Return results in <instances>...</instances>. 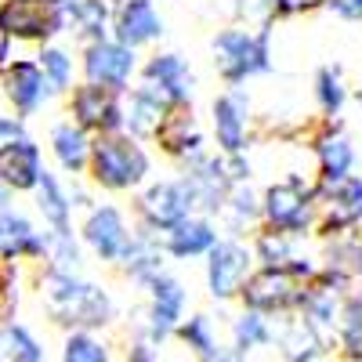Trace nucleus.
<instances>
[{
  "mask_svg": "<svg viewBox=\"0 0 362 362\" xmlns=\"http://www.w3.org/2000/svg\"><path fill=\"white\" fill-rule=\"evenodd\" d=\"M40 300L51 322L62 326L66 334H73V329L102 334L116 319V297L102 283H90L80 272H62L51 264H44L40 272Z\"/></svg>",
  "mask_w": 362,
  "mask_h": 362,
  "instance_id": "obj_1",
  "label": "nucleus"
},
{
  "mask_svg": "<svg viewBox=\"0 0 362 362\" xmlns=\"http://www.w3.org/2000/svg\"><path fill=\"white\" fill-rule=\"evenodd\" d=\"M148 174H153V153L145 148L141 138L127 131L95 138V153H90V170H87L95 189L112 196L141 192L148 185Z\"/></svg>",
  "mask_w": 362,
  "mask_h": 362,
  "instance_id": "obj_2",
  "label": "nucleus"
},
{
  "mask_svg": "<svg viewBox=\"0 0 362 362\" xmlns=\"http://www.w3.org/2000/svg\"><path fill=\"white\" fill-rule=\"evenodd\" d=\"M261 228L286 232L297 239L319 235V185L315 177L286 174L261 192Z\"/></svg>",
  "mask_w": 362,
  "mask_h": 362,
  "instance_id": "obj_3",
  "label": "nucleus"
},
{
  "mask_svg": "<svg viewBox=\"0 0 362 362\" xmlns=\"http://www.w3.org/2000/svg\"><path fill=\"white\" fill-rule=\"evenodd\" d=\"M210 54L228 87H243L247 80L272 73V25H225L210 40Z\"/></svg>",
  "mask_w": 362,
  "mask_h": 362,
  "instance_id": "obj_4",
  "label": "nucleus"
},
{
  "mask_svg": "<svg viewBox=\"0 0 362 362\" xmlns=\"http://www.w3.org/2000/svg\"><path fill=\"white\" fill-rule=\"evenodd\" d=\"M305 293H308V279H300L297 272H290V268H261L257 264V272L247 279L243 293H239V305L279 322V319L300 312Z\"/></svg>",
  "mask_w": 362,
  "mask_h": 362,
  "instance_id": "obj_5",
  "label": "nucleus"
},
{
  "mask_svg": "<svg viewBox=\"0 0 362 362\" xmlns=\"http://www.w3.org/2000/svg\"><path fill=\"white\" fill-rule=\"evenodd\" d=\"M134 214H138V225L167 235L170 228H177L181 221H189L196 214L192 189L185 185L181 174L148 181V185L138 192V199H134Z\"/></svg>",
  "mask_w": 362,
  "mask_h": 362,
  "instance_id": "obj_6",
  "label": "nucleus"
},
{
  "mask_svg": "<svg viewBox=\"0 0 362 362\" xmlns=\"http://www.w3.org/2000/svg\"><path fill=\"white\" fill-rule=\"evenodd\" d=\"M257 272V257L254 247L247 239L225 235L221 243L210 250V257L203 261V279H206V293L218 300V305H228V300H239L247 279Z\"/></svg>",
  "mask_w": 362,
  "mask_h": 362,
  "instance_id": "obj_7",
  "label": "nucleus"
},
{
  "mask_svg": "<svg viewBox=\"0 0 362 362\" xmlns=\"http://www.w3.org/2000/svg\"><path fill=\"white\" fill-rule=\"evenodd\" d=\"M0 29H8L18 44H54V37L69 33L66 0H8Z\"/></svg>",
  "mask_w": 362,
  "mask_h": 362,
  "instance_id": "obj_8",
  "label": "nucleus"
},
{
  "mask_svg": "<svg viewBox=\"0 0 362 362\" xmlns=\"http://www.w3.org/2000/svg\"><path fill=\"white\" fill-rule=\"evenodd\" d=\"M148 300L141 308V322L134 334L148 337L156 348L167 344L170 337H177L181 322H185V312H189V286L181 283L177 276H170V272H163V276L145 290Z\"/></svg>",
  "mask_w": 362,
  "mask_h": 362,
  "instance_id": "obj_9",
  "label": "nucleus"
},
{
  "mask_svg": "<svg viewBox=\"0 0 362 362\" xmlns=\"http://www.w3.org/2000/svg\"><path fill=\"white\" fill-rule=\"evenodd\" d=\"M80 76L83 83H98V87L116 90V95H127L141 76V58L134 47L109 37L80 51Z\"/></svg>",
  "mask_w": 362,
  "mask_h": 362,
  "instance_id": "obj_10",
  "label": "nucleus"
},
{
  "mask_svg": "<svg viewBox=\"0 0 362 362\" xmlns=\"http://www.w3.org/2000/svg\"><path fill=\"white\" fill-rule=\"evenodd\" d=\"M210 134L221 156H239L250 148L254 138V105L247 87H228L210 105Z\"/></svg>",
  "mask_w": 362,
  "mask_h": 362,
  "instance_id": "obj_11",
  "label": "nucleus"
},
{
  "mask_svg": "<svg viewBox=\"0 0 362 362\" xmlns=\"http://www.w3.org/2000/svg\"><path fill=\"white\" fill-rule=\"evenodd\" d=\"M66 109H69L73 124L83 127L90 138L116 134V131H124V124H127L124 95H116V90H109V87H98V83H83L80 80L73 87Z\"/></svg>",
  "mask_w": 362,
  "mask_h": 362,
  "instance_id": "obj_12",
  "label": "nucleus"
},
{
  "mask_svg": "<svg viewBox=\"0 0 362 362\" xmlns=\"http://www.w3.org/2000/svg\"><path fill=\"white\" fill-rule=\"evenodd\" d=\"M181 177H185V185L192 189V199H196V214H203V218H221V210H225V203H228V196H232V177H228V163H225V156L221 153H199V156H192L189 163H181V170H177Z\"/></svg>",
  "mask_w": 362,
  "mask_h": 362,
  "instance_id": "obj_13",
  "label": "nucleus"
},
{
  "mask_svg": "<svg viewBox=\"0 0 362 362\" xmlns=\"http://www.w3.org/2000/svg\"><path fill=\"white\" fill-rule=\"evenodd\" d=\"M80 239L98 261L119 264L134 239V225L127 221V214L116 203H98L87 210V218L80 225Z\"/></svg>",
  "mask_w": 362,
  "mask_h": 362,
  "instance_id": "obj_14",
  "label": "nucleus"
},
{
  "mask_svg": "<svg viewBox=\"0 0 362 362\" xmlns=\"http://www.w3.org/2000/svg\"><path fill=\"white\" fill-rule=\"evenodd\" d=\"M358 228H362V174L319 185V235L329 239Z\"/></svg>",
  "mask_w": 362,
  "mask_h": 362,
  "instance_id": "obj_15",
  "label": "nucleus"
},
{
  "mask_svg": "<svg viewBox=\"0 0 362 362\" xmlns=\"http://www.w3.org/2000/svg\"><path fill=\"white\" fill-rule=\"evenodd\" d=\"M0 95L15 109V116H37L54 95L47 87V76L37 58H15V62L0 73Z\"/></svg>",
  "mask_w": 362,
  "mask_h": 362,
  "instance_id": "obj_16",
  "label": "nucleus"
},
{
  "mask_svg": "<svg viewBox=\"0 0 362 362\" xmlns=\"http://www.w3.org/2000/svg\"><path fill=\"white\" fill-rule=\"evenodd\" d=\"M312 156H315V181L329 185V181H344L355 174L358 148L337 119H322V127L312 134Z\"/></svg>",
  "mask_w": 362,
  "mask_h": 362,
  "instance_id": "obj_17",
  "label": "nucleus"
},
{
  "mask_svg": "<svg viewBox=\"0 0 362 362\" xmlns=\"http://www.w3.org/2000/svg\"><path fill=\"white\" fill-rule=\"evenodd\" d=\"M141 83H148L153 90L170 102V105H189L192 95H196V73L189 66L185 54L177 51H153L141 62Z\"/></svg>",
  "mask_w": 362,
  "mask_h": 362,
  "instance_id": "obj_18",
  "label": "nucleus"
},
{
  "mask_svg": "<svg viewBox=\"0 0 362 362\" xmlns=\"http://www.w3.org/2000/svg\"><path fill=\"white\" fill-rule=\"evenodd\" d=\"M163 33H167V22L156 8V0H116V8H112V40L141 51V47L160 44Z\"/></svg>",
  "mask_w": 362,
  "mask_h": 362,
  "instance_id": "obj_19",
  "label": "nucleus"
},
{
  "mask_svg": "<svg viewBox=\"0 0 362 362\" xmlns=\"http://www.w3.org/2000/svg\"><path fill=\"white\" fill-rule=\"evenodd\" d=\"M348 293H351V283L329 276V272H319V276L308 283V293H305V300H300V312L297 315L305 319L308 326H315L319 334H326L329 341H334Z\"/></svg>",
  "mask_w": 362,
  "mask_h": 362,
  "instance_id": "obj_20",
  "label": "nucleus"
},
{
  "mask_svg": "<svg viewBox=\"0 0 362 362\" xmlns=\"http://www.w3.org/2000/svg\"><path fill=\"white\" fill-rule=\"evenodd\" d=\"M47 254H51V232H40L33 225V218L15 210V206L0 214V264L4 261L47 264Z\"/></svg>",
  "mask_w": 362,
  "mask_h": 362,
  "instance_id": "obj_21",
  "label": "nucleus"
},
{
  "mask_svg": "<svg viewBox=\"0 0 362 362\" xmlns=\"http://www.w3.org/2000/svg\"><path fill=\"white\" fill-rule=\"evenodd\" d=\"M153 141L160 145V153L170 156L177 167L189 163V160L199 156V153H206V134H203L199 119H196V112H192V102H189V105H174V109L167 112V119L160 124V131H156Z\"/></svg>",
  "mask_w": 362,
  "mask_h": 362,
  "instance_id": "obj_22",
  "label": "nucleus"
},
{
  "mask_svg": "<svg viewBox=\"0 0 362 362\" xmlns=\"http://www.w3.org/2000/svg\"><path fill=\"white\" fill-rule=\"evenodd\" d=\"M116 268L124 272V276H127L134 286L148 290V286H153V283L163 276V272H167V250H163V235L134 221V239H131V247H127L124 261H119Z\"/></svg>",
  "mask_w": 362,
  "mask_h": 362,
  "instance_id": "obj_23",
  "label": "nucleus"
},
{
  "mask_svg": "<svg viewBox=\"0 0 362 362\" xmlns=\"http://www.w3.org/2000/svg\"><path fill=\"white\" fill-rule=\"evenodd\" d=\"M221 228L214 218H203V214H192L189 221H181L177 228H170L163 235V250L170 261H206L210 250L221 243Z\"/></svg>",
  "mask_w": 362,
  "mask_h": 362,
  "instance_id": "obj_24",
  "label": "nucleus"
},
{
  "mask_svg": "<svg viewBox=\"0 0 362 362\" xmlns=\"http://www.w3.org/2000/svg\"><path fill=\"white\" fill-rule=\"evenodd\" d=\"M329 348H334V341L308 326L300 315H286L276 326V351L283 362H326Z\"/></svg>",
  "mask_w": 362,
  "mask_h": 362,
  "instance_id": "obj_25",
  "label": "nucleus"
},
{
  "mask_svg": "<svg viewBox=\"0 0 362 362\" xmlns=\"http://www.w3.org/2000/svg\"><path fill=\"white\" fill-rule=\"evenodd\" d=\"M170 109H174V105L160 95V90H153L148 83L138 80L127 95H124V112H127L124 131L134 134V138H141V141H153Z\"/></svg>",
  "mask_w": 362,
  "mask_h": 362,
  "instance_id": "obj_26",
  "label": "nucleus"
},
{
  "mask_svg": "<svg viewBox=\"0 0 362 362\" xmlns=\"http://www.w3.org/2000/svg\"><path fill=\"white\" fill-rule=\"evenodd\" d=\"M44 153L33 138H22L8 148H0V181L15 192H37L44 177Z\"/></svg>",
  "mask_w": 362,
  "mask_h": 362,
  "instance_id": "obj_27",
  "label": "nucleus"
},
{
  "mask_svg": "<svg viewBox=\"0 0 362 362\" xmlns=\"http://www.w3.org/2000/svg\"><path fill=\"white\" fill-rule=\"evenodd\" d=\"M90 153H95V138H90L83 127H76L73 119H62V124L51 127V156L58 163V170L80 177L90 170Z\"/></svg>",
  "mask_w": 362,
  "mask_h": 362,
  "instance_id": "obj_28",
  "label": "nucleus"
},
{
  "mask_svg": "<svg viewBox=\"0 0 362 362\" xmlns=\"http://www.w3.org/2000/svg\"><path fill=\"white\" fill-rule=\"evenodd\" d=\"M112 8L116 0H66L69 11V33L87 47L112 37Z\"/></svg>",
  "mask_w": 362,
  "mask_h": 362,
  "instance_id": "obj_29",
  "label": "nucleus"
},
{
  "mask_svg": "<svg viewBox=\"0 0 362 362\" xmlns=\"http://www.w3.org/2000/svg\"><path fill=\"white\" fill-rule=\"evenodd\" d=\"M319 264H322V272H329V276H337V279L355 286L362 279V228L322 239Z\"/></svg>",
  "mask_w": 362,
  "mask_h": 362,
  "instance_id": "obj_30",
  "label": "nucleus"
},
{
  "mask_svg": "<svg viewBox=\"0 0 362 362\" xmlns=\"http://www.w3.org/2000/svg\"><path fill=\"white\" fill-rule=\"evenodd\" d=\"M276 326H279L276 319L250 312V308H239V315H232V322H228V348L235 355L254 358V351H264L276 344Z\"/></svg>",
  "mask_w": 362,
  "mask_h": 362,
  "instance_id": "obj_31",
  "label": "nucleus"
},
{
  "mask_svg": "<svg viewBox=\"0 0 362 362\" xmlns=\"http://www.w3.org/2000/svg\"><path fill=\"white\" fill-rule=\"evenodd\" d=\"M37 210H40V218L47 225V232H73V196L69 189L58 181V174L44 170L40 177V185H37Z\"/></svg>",
  "mask_w": 362,
  "mask_h": 362,
  "instance_id": "obj_32",
  "label": "nucleus"
},
{
  "mask_svg": "<svg viewBox=\"0 0 362 362\" xmlns=\"http://www.w3.org/2000/svg\"><path fill=\"white\" fill-rule=\"evenodd\" d=\"M177 341L185 344L199 362H225V358L232 355V348H228V344L221 341V334H218L214 319L203 315V312H196V315H189L185 322H181Z\"/></svg>",
  "mask_w": 362,
  "mask_h": 362,
  "instance_id": "obj_33",
  "label": "nucleus"
},
{
  "mask_svg": "<svg viewBox=\"0 0 362 362\" xmlns=\"http://www.w3.org/2000/svg\"><path fill=\"white\" fill-rule=\"evenodd\" d=\"M221 225L235 239L261 232V192H254L250 185H235L221 210Z\"/></svg>",
  "mask_w": 362,
  "mask_h": 362,
  "instance_id": "obj_34",
  "label": "nucleus"
},
{
  "mask_svg": "<svg viewBox=\"0 0 362 362\" xmlns=\"http://www.w3.org/2000/svg\"><path fill=\"white\" fill-rule=\"evenodd\" d=\"M0 362H47L44 341L18 319L0 322Z\"/></svg>",
  "mask_w": 362,
  "mask_h": 362,
  "instance_id": "obj_35",
  "label": "nucleus"
},
{
  "mask_svg": "<svg viewBox=\"0 0 362 362\" xmlns=\"http://www.w3.org/2000/svg\"><path fill=\"white\" fill-rule=\"evenodd\" d=\"M334 351L341 362H362V290H351L334 334Z\"/></svg>",
  "mask_w": 362,
  "mask_h": 362,
  "instance_id": "obj_36",
  "label": "nucleus"
},
{
  "mask_svg": "<svg viewBox=\"0 0 362 362\" xmlns=\"http://www.w3.org/2000/svg\"><path fill=\"white\" fill-rule=\"evenodd\" d=\"M37 62L47 76V87H51V95H73V87H76V69L80 62L73 58V51H66L62 44H44L40 54H37Z\"/></svg>",
  "mask_w": 362,
  "mask_h": 362,
  "instance_id": "obj_37",
  "label": "nucleus"
},
{
  "mask_svg": "<svg viewBox=\"0 0 362 362\" xmlns=\"http://www.w3.org/2000/svg\"><path fill=\"white\" fill-rule=\"evenodd\" d=\"M312 95H315L322 119H337L348 105V80H344L341 66H319L315 80H312Z\"/></svg>",
  "mask_w": 362,
  "mask_h": 362,
  "instance_id": "obj_38",
  "label": "nucleus"
},
{
  "mask_svg": "<svg viewBox=\"0 0 362 362\" xmlns=\"http://www.w3.org/2000/svg\"><path fill=\"white\" fill-rule=\"evenodd\" d=\"M58 362H116L112 344L102 334H90V329H73L62 341Z\"/></svg>",
  "mask_w": 362,
  "mask_h": 362,
  "instance_id": "obj_39",
  "label": "nucleus"
},
{
  "mask_svg": "<svg viewBox=\"0 0 362 362\" xmlns=\"http://www.w3.org/2000/svg\"><path fill=\"white\" fill-rule=\"evenodd\" d=\"M47 264L62 268V272H80L83 268V239L76 232H51Z\"/></svg>",
  "mask_w": 362,
  "mask_h": 362,
  "instance_id": "obj_40",
  "label": "nucleus"
},
{
  "mask_svg": "<svg viewBox=\"0 0 362 362\" xmlns=\"http://www.w3.org/2000/svg\"><path fill=\"white\" fill-rule=\"evenodd\" d=\"M119 362H160V351H156V344L148 341V337L134 334V337L124 344V355H119Z\"/></svg>",
  "mask_w": 362,
  "mask_h": 362,
  "instance_id": "obj_41",
  "label": "nucleus"
},
{
  "mask_svg": "<svg viewBox=\"0 0 362 362\" xmlns=\"http://www.w3.org/2000/svg\"><path fill=\"white\" fill-rule=\"evenodd\" d=\"M322 8L341 22H362V0H322Z\"/></svg>",
  "mask_w": 362,
  "mask_h": 362,
  "instance_id": "obj_42",
  "label": "nucleus"
},
{
  "mask_svg": "<svg viewBox=\"0 0 362 362\" xmlns=\"http://www.w3.org/2000/svg\"><path fill=\"white\" fill-rule=\"evenodd\" d=\"M22 138H29L25 134V119L22 116H0V148H8V145H15Z\"/></svg>",
  "mask_w": 362,
  "mask_h": 362,
  "instance_id": "obj_43",
  "label": "nucleus"
},
{
  "mask_svg": "<svg viewBox=\"0 0 362 362\" xmlns=\"http://www.w3.org/2000/svg\"><path fill=\"white\" fill-rule=\"evenodd\" d=\"M225 163H228V177H232V185H250L254 163L247 160V153H239V156H225Z\"/></svg>",
  "mask_w": 362,
  "mask_h": 362,
  "instance_id": "obj_44",
  "label": "nucleus"
},
{
  "mask_svg": "<svg viewBox=\"0 0 362 362\" xmlns=\"http://www.w3.org/2000/svg\"><path fill=\"white\" fill-rule=\"evenodd\" d=\"M11 62H15V40H11L8 29H0V73H4Z\"/></svg>",
  "mask_w": 362,
  "mask_h": 362,
  "instance_id": "obj_45",
  "label": "nucleus"
},
{
  "mask_svg": "<svg viewBox=\"0 0 362 362\" xmlns=\"http://www.w3.org/2000/svg\"><path fill=\"white\" fill-rule=\"evenodd\" d=\"M15 206V189H8L4 181H0V214H4V210H11Z\"/></svg>",
  "mask_w": 362,
  "mask_h": 362,
  "instance_id": "obj_46",
  "label": "nucleus"
},
{
  "mask_svg": "<svg viewBox=\"0 0 362 362\" xmlns=\"http://www.w3.org/2000/svg\"><path fill=\"white\" fill-rule=\"evenodd\" d=\"M0 322H8V308H4V293H0Z\"/></svg>",
  "mask_w": 362,
  "mask_h": 362,
  "instance_id": "obj_47",
  "label": "nucleus"
},
{
  "mask_svg": "<svg viewBox=\"0 0 362 362\" xmlns=\"http://www.w3.org/2000/svg\"><path fill=\"white\" fill-rule=\"evenodd\" d=\"M4 8H8V0H0V15H4Z\"/></svg>",
  "mask_w": 362,
  "mask_h": 362,
  "instance_id": "obj_48",
  "label": "nucleus"
},
{
  "mask_svg": "<svg viewBox=\"0 0 362 362\" xmlns=\"http://www.w3.org/2000/svg\"><path fill=\"white\" fill-rule=\"evenodd\" d=\"M358 102H362V87H358Z\"/></svg>",
  "mask_w": 362,
  "mask_h": 362,
  "instance_id": "obj_49",
  "label": "nucleus"
},
{
  "mask_svg": "<svg viewBox=\"0 0 362 362\" xmlns=\"http://www.w3.org/2000/svg\"><path fill=\"white\" fill-rule=\"evenodd\" d=\"M358 112H362V102H358Z\"/></svg>",
  "mask_w": 362,
  "mask_h": 362,
  "instance_id": "obj_50",
  "label": "nucleus"
}]
</instances>
